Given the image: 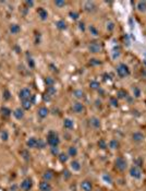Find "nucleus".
I'll return each mask as SVG.
<instances>
[{"instance_id": "obj_36", "label": "nucleus", "mask_w": 146, "mask_h": 191, "mask_svg": "<svg viewBox=\"0 0 146 191\" xmlns=\"http://www.w3.org/2000/svg\"><path fill=\"white\" fill-rule=\"evenodd\" d=\"M89 86H90V89H93V90H99L100 84H99V82H97V81H92L89 83Z\"/></svg>"}, {"instance_id": "obj_23", "label": "nucleus", "mask_w": 146, "mask_h": 191, "mask_svg": "<svg viewBox=\"0 0 146 191\" xmlns=\"http://www.w3.org/2000/svg\"><path fill=\"white\" fill-rule=\"evenodd\" d=\"M136 8L139 12H145L146 11V1H138L136 4Z\"/></svg>"}, {"instance_id": "obj_37", "label": "nucleus", "mask_w": 146, "mask_h": 191, "mask_svg": "<svg viewBox=\"0 0 146 191\" xmlns=\"http://www.w3.org/2000/svg\"><path fill=\"white\" fill-rule=\"evenodd\" d=\"M1 113H2V115H3L4 117H9V116L11 115V110H10L8 107H2V108H1Z\"/></svg>"}, {"instance_id": "obj_44", "label": "nucleus", "mask_w": 146, "mask_h": 191, "mask_svg": "<svg viewBox=\"0 0 146 191\" xmlns=\"http://www.w3.org/2000/svg\"><path fill=\"white\" fill-rule=\"evenodd\" d=\"M10 97H11L10 92H9L8 90H4V91H3V98H4L5 101H8V100H10Z\"/></svg>"}, {"instance_id": "obj_39", "label": "nucleus", "mask_w": 146, "mask_h": 191, "mask_svg": "<svg viewBox=\"0 0 146 191\" xmlns=\"http://www.w3.org/2000/svg\"><path fill=\"white\" fill-rule=\"evenodd\" d=\"M21 155L23 156V158L25 159V161H28V159H29V157H31V155H29V153H28L26 150H23V151H21Z\"/></svg>"}, {"instance_id": "obj_31", "label": "nucleus", "mask_w": 146, "mask_h": 191, "mask_svg": "<svg viewBox=\"0 0 146 191\" xmlns=\"http://www.w3.org/2000/svg\"><path fill=\"white\" fill-rule=\"evenodd\" d=\"M117 96H118V98H125V97H127V92L124 90H119L117 92Z\"/></svg>"}, {"instance_id": "obj_19", "label": "nucleus", "mask_w": 146, "mask_h": 191, "mask_svg": "<svg viewBox=\"0 0 146 191\" xmlns=\"http://www.w3.org/2000/svg\"><path fill=\"white\" fill-rule=\"evenodd\" d=\"M36 144H37V139L32 137L29 138L27 141H26V146L29 147V149H33V147H36Z\"/></svg>"}, {"instance_id": "obj_28", "label": "nucleus", "mask_w": 146, "mask_h": 191, "mask_svg": "<svg viewBox=\"0 0 146 191\" xmlns=\"http://www.w3.org/2000/svg\"><path fill=\"white\" fill-rule=\"evenodd\" d=\"M56 89L53 88V86H49V88H47V90H46V93H47V95L48 96H53V95H56Z\"/></svg>"}, {"instance_id": "obj_54", "label": "nucleus", "mask_w": 146, "mask_h": 191, "mask_svg": "<svg viewBox=\"0 0 146 191\" xmlns=\"http://www.w3.org/2000/svg\"><path fill=\"white\" fill-rule=\"evenodd\" d=\"M104 77H105V80H110V76H109V74H107V73H105V74H104Z\"/></svg>"}, {"instance_id": "obj_45", "label": "nucleus", "mask_w": 146, "mask_h": 191, "mask_svg": "<svg viewBox=\"0 0 146 191\" xmlns=\"http://www.w3.org/2000/svg\"><path fill=\"white\" fill-rule=\"evenodd\" d=\"M89 65L90 66H98V65H100V61L98 60V59H90V61H89Z\"/></svg>"}, {"instance_id": "obj_41", "label": "nucleus", "mask_w": 146, "mask_h": 191, "mask_svg": "<svg viewBox=\"0 0 146 191\" xmlns=\"http://www.w3.org/2000/svg\"><path fill=\"white\" fill-rule=\"evenodd\" d=\"M54 4H56V7H58V8H62L65 5V1H62V0H56V1H54Z\"/></svg>"}, {"instance_id": "obj_47", "label": "nucleus", "mask_w": 146, "mask_h": 191, "mask_svg": "<svg viewBox=\"0 0 146 191\" xmlns=\"http://www.w3.org/2000/svg\"><path fill=\"white\" fill-rule=\"evenodd\" d=\"M133 93H134L135 97H139V95H141V91H139L138 88H134L133 89Z\"/></svg>"}, {"instance_id": "obj_7", "label": "nucleus", "mask_w": 146, "mask_h": 191, "mask_svg": "<svg viewBox=\"0 0 146 191\" xmlns=\"http://www.w3.org/2000/svg\"><path fill=\"white\" fill-rule=\"evenodd\" d=\"M19 96H20V98L22 101H26V100H29V98L32 97V93H31V91H29V89L24 88L20 91Z\"/></svg>"}, {"instance_id": "obj_18", "label": "nucleus", "mask_w": 146, "mask_h": 191, "mask_svg": "<svg viewBox=\"0 0 146 191\" xmlns=\"http://www.w3.org/2000/svg\"><path fill=\"white\" fill-rule=\"evenodd\" d=\"M108 146L110 147L111 150H117V149H119V146H120V143H119V141H118V140H115V139H112V140H110V141H109V143H108Z\"/></svg>"}, {"instance_id": "obj_27", "label": "nucleus", "mask_w": 146, "mask_h": 191, "mask_svg": "<svg viewBox=\"0 0 146 191\" xmlns=\"http://www.w3.org/2000/svg\"><path fill=\"white\" fill-rule=\"evenodd\" d=\"M56 26H57L59 30H65V28H66V23H65L63 20H59V21L56 23Z\"/></svg>"}, {"instance_id": "obj_29", "label": "nucleus", "mask_w": 146, "mask_h": 191, "mask_svg": "<svg viewBox=\"0 0 146 191\" xmlns=\"http://www.w3.org/2000/svg\"><path fill=\"white\" fill-rule=\"evenodd\" d=\"M102 180H104L106 183H109V184H111L112 183V178H111V176L110 175H108V174H104L102 175Z\"/></svg>"}, {"instance_id": "obj_20", "label": "nucleus", "mask_w": 146, "mask_h": 191, "mask_svg": "<svg viewBox=\"0 0 146 191\" xmlns=\"http://www.w3.org/2000/svg\"><path fill=\"white\" fill-rule=\"evenodd\" d=\"M70 167L73 171H80L81 170V164L77 161H72L70 164Z\"/></svg>"}, {"instance_id": "obj_16", "label": "nucleus", "mask_w": 146, "mask_h": 191, "mask_svg": "<svg viewBox=\"0 0 146 191\" xmlns=\"http://www.w3.org/2000/svg\"><path fill=\"white\" fill-rule=\"evenodd\" d=\"M63 127L65 129H68V130H71V129H73V127H74V122H73V120H71L70 118H65L63 120Z\"/></svg>"}, {"instance_id": "obj_14", "label": "nucleus", "mask_w": 146, "mask_h": 191, "mask_svg": "<svg viewBox=\"0 0 146 191\" xmlns=\"http://www.w3.org/2000/svg\"><path fill=\"white\" fill-rule=\"evenodd\" d=\"M84 9L86 10L87 12H93V11L96 10V5L92 1H87V2L84 3Z\"/></svg>"}, {"instance_id": "obj_35", "label": "nucleus", "mask_w": 146, "mask_h": 191, "mask_svg": "<svg viewBox=\"0 0 146 191\" xmlns=\"http://www.w3.org/2000/svg\"><path fill=\"white\" fill-rule=\"evenodd\" d=\"M89 32H90V34L94 35V36H98V35H99L98 30H97L94 25H90V26H89Z\"/></svg>"}, {"instance_id": "obj_6", "label": "nucleus", "mask_w": 146, "mask_h": 191, "mask_svg": "<svg viewBox=\"0 0 146 191\" xmlns=\"http://www.w3.org/2000/svg\"><path fill=\"white\" fill-rule=\"evenodd\" d=\"M88 50L93 54H97L101 50V46L98 42H92L90 44L88 45Z\"/></svg>"}, {"instance_id": "obj_48", "label": "nucleus", "mask_w": 146, "mask_h": 191, "mask_svg": "<svg viewBox=\"0 0 146 191\" xmlns=\"http://www.w3.org/2000/svg\"><path fill=\"white\" fill-rule=\"evenodd\" d=\"M24 4H25L27 8H32L34 5V1H32V0H26V1L24 2Z\"/></svg>"}, {"instance_id": "obj_2", "label": "nucleus", "mask_w": 146, "mask_h": 191, "mask_svg": "<svg viewBox=\"0 0 146 191\" xmlns=\"http://www.w3.org/2000/svg\"><path fill=\"white\" fill-rule=\"evenodd\" d=\"M114 167H115V169L119 170V171H124L127 168L126 159L124 157H122V156L117 157V158H115V161H114Z\"/></svg>"}, {"instance_id": "obj_15", "label": "nucleus", "mask_w": 146, "mask_h": 191, "mask_svg": "<svg viewBox=\"0 0 146 191\" xmlns=\"http://www.w3.org/2000/svg\"><path fill=\"white\" fill-rule=\"evenodd\" d=\"M37 13H38V16L40 18V20H42V21L47 20V18H48V12H47L44 8H39V9L37 10Z\"/></svg>"}, {"instance_id": "obj_53", "label": "nucleus", "mask_w": 146, "mask_h": 191, "mask_svg": "<svg viewBox=\"0 0 146 191\" xmlns=\"http://www.w3.org/2000/svg\"><path fill=\"white\" fill-rule=\"evenodd\" d=\"M78 26H80V28H81L82 31H84V30H85V26H84V23H83V22H81L80 24H78Z\"/></svg>"}, {"instance_id": "obj_4", "label": "nucleus", "mask_w": 146, "mask_h": 191, "mask_svg": "<svg viewBox=\"0 0 146 191\" xmlns=\"http://www.w3.org/2000/svg\"><path fill=\"white\" fill-rule=\"evenodd\" d=\"M130 176L134 179H141L142 176H143V172H142V169L137 167V166L133 165L132 167L130 168Z\"/></svg>"}, {"instance_id": "obj_12", "label": "nucleus", "mask_w": 146, "mask_h": 191, "mask_svg": "<svg viewBox=\"0 0 146 191\" xmlns=\"http://www.w3.org/2000/svg\"><path fill=\"white\" fill-rule=\"evenodd\" d=\"M35 102V97L34 96H32L31 97V100H26V101H22V107H23V109H29L31 108V106H32V104Z\"/></svg>"}, {"instance_id": "obj_3", "label": "nucleus", "mask_w": 146, "mask_h": 191, "mask_svg": "<svg viewBox=\"0 0 146 191\" xmlns=\"http://www.w3.org/2000/svg\"><path fill=\"white\" fill-rule=\"evenodd\" d=\"M117 73L120 78H125L127 76H130V69L125 63H120L117 67Z\"/></svg>"}, {"instance_id": "obj_40", "label": "nucleus", "mask_w": 146, "mask_h": 191, "mask_svg": "<svg viewBox=\"0 0 146 191\" xmlns=\"http://www.w3.org/2000/svg\"><path fill=\"white\" fill-rule=\"evenodd\" d=\"M0 138H1L2 141H7V140L9 139V134H8V132L5 131V130H3L1 133H0Z\"/></svg>"}, {"instance_id": "obj_49", "label": "nucleus", "mask_w": 146, "mask_h": 191, "mask_svg": "<svg viewBox=\"0 0 146 191\" xmlns=\"http://www.w3.org/2000/svg\"><path fill=\"white\" fill-rule=\"evenodd\" d=\"M113 28H114V23L113 22L107 23V30L108 31H113Z\"/></svg>"}, {"instance_id": "obj_52", "label": "nucleus", "mask_w": 146, "mask_h": 191, "mask_svg": "<svg viewBox=\"0 0 146 191\" xmlns=\"http://www.w3.org/2000/svg\"><path fill=\"white\" fill-rule=\"evenodd\" d=\"M16 189H17V186H16V184H13V186H11V188H10L11 191H16Z\"/></svg>"}, {"instance_id": "obj_5", "label": "nucleus", "mask_w": 146, "mask_h": 191, "mask_svg": "<svg viewBox=\"0 0 146 191\" xmlns=\"http://www.w3.org/2000/svg\"><path fill=\"white\" fill-rule=\"evenodd\" d=\"M20 187L23 191H29L33 187V180L31 179V178H25V179L21 182Z\"/></svg>"}, {"instance_id": "obj_21", "label": "nucleus", "mask_w": 146, "mask_h": 191, "mask_svg": "<svg viewBox=\"0 0 146 191\" xmlns=\"http://www.w3.org/2000/svg\"><path fill=\"white\" fill-rule=\"evenodd\" d=\"M42 178H44L45 181H49L53 178V171L52 170H46L42 175Z\"/></svg>"}, {"instance_id": "obj_17", "label": "nucleus", "mask_w": 146, "mask_h": 191, "mask_svg": "<svg viewBox=\"0 0 146 191\" xmlns=\"http://www.w3.org/2000/svg\"><path fill=\"white\" fill-rule=\"evenodd\" d=\"M48 114H49V109H48L47 107H40L38 109V116L40 117V118H46V117L48 116Z\"/></svg>"}, {"instance_id": "obj_25", "label": "nucleus", "mask_w": 146, "mask_h": 191, "mask_svg": "<svg viewBox=\"0 0 146 191\" xmlns=\"http://www.w3.org/2000/svg\"><path fill=\"white\" fill-rule=\"evenodd\" d=\"M10 32L12 33V34H17L21 31V28H20V26L17 25V24H11L10 25Z\"/></svg>"}, {"instance_id": "obj_10", "label": "nucleus", "mask_w": 146, "mask_h": 191, "mask_svg": "<svg viewBox=\"0 0 146 191\" xmlns=\"http://www.w3.org/2000/svg\"><path fill=\"white\" fill-rule=\"evenodd\" d=\"M81 189L83 191H92L93 184L89 180H84V181L81 182Z\"/></svg>"}, {"instance_id": "obj_30", "label": "nucleus", "mask_w": 146, "mask_h": 191, "mask_svg": "<svg viewBox=\"0 0 146 191\" xmlns=\"http://www.w3.org/2000/svg\"><path fill=\"white\" fill-rule=\"evenodd\" d=\"M46 147V142L44 140H40V139H38L37 140V144H36V149H45Z\"/></svg>"}, {"instance_id": "obj_38", "label": "nucleus", "mask_w": 146, "mask_h": 191, "mask_svg": "<svg viewBox=\"0 0 146 191\" xmlns=\"http://www.w3.org/2000/svg\"><path fill=\"white\" fill-rule=\"evenodd\" d=\"M45 83L47 84L48 88H49V86H53V84H54V80H53L52 78H49V77H48V78L45 79Z\"/></svg>"}, {"instance_id": "obj_32", "label": "nucleus", "mask_w": 146, "mask_h": 191, "mask_svg": "<svg viewBox=\"0 0 146 191\" xmlns=\"http://www.w3.org/2000/svg\"><path fill=\"white\" fill-rule=\"evenodd\" d=\"M73 95H74V97H76V98H83L84 97V92L82 90H75L74 92H73Z\"/></svg>"}, {"instance_id": "obj_43", "label": "nucleus", "mask_w": 146, "mask_h": 191, "mask_svg": "<svg viewBox=\"0 0 146 191\" xmlns=\"http://www.w3.org/2000/svg\"><path fill=\"white\" fill-rule=\"evenodd\" d=\"M134 165H135V166H137V167H139V168H141L142 166H143V161H142V159L138 157V158H136L135 161H134Z\"/></svg>"}, {"instance_id": "obj_50", "label": "nucleus", "mask_w": 146, "mask_h": 191, "mask_svg": "<svg viewBox=\"0 0 146 191\" xmlns=\"http://www.w3.org/2000/svg\"><path fill=\"white\" fill-rule=\"evenodd\" d=\"M63 177H64V179H69V178L71 177L70 171H69V170H64V171H63Z\"/></svg>"}, {"instance_id": "obj_51", "label": "nucleus", "mask_w": 146, "mask_h": 191, "mask_svg": "<svg viewBox=\"0 0 146 191\" xmlns=\"http://www.w3.org/2000/svg\"><path fill=\"white\" fill-rule=\"evenodd\" d=\"M34 65H35V63H34L33 59H32V58H29V59H28V66L31 67V68H33V67H34Z\"/></svg>"}, {"instance_id": "obj_1", "label": "nucleus", "mask_w": 146, "mask_h": 191, "mask_svg": "<svg viewBox=\"0 0 146 191\" xmlns=\"http://www.w3.org/2000/svg\"><path fill=\"white\" fill-rule=\"evenodd\" d=\"M47 143L50 146H58L59 143H60L59 135L54 131H50L47 135Z\"/></svg>"}, {"instance_id": "obj_46", "label": "nucleus", "mask_w": 146, "mask_h": 191, "mask_svg": "<svg viewBox=\"0 0 146 191\" xmlns=\"http://www.w3.org/2000/svg\"><path fill=\"white\" fill-rule=\"evenodd\" d=\"M110 103L113 107H118V101H117V97H111L110 98Z\"/></svg>"}, {"instance_id": "obj_33", "label": "nucleus", "mask_w": 146, "mask_h": 191, "mask_svg": "<svg viewBox=\"0 0 146 191\" xmlns=\"http://www.w3.org/2000/svg\"><path fill=\"white\" fill-rule=\"evenodd\" d=\"M98 146H99V149H101V150H106L108 144H107V142H106L104 139H100L98 141Z\"/></svg>"}, {"instance_id": "obj_55", "label": "nucleus", "mask_w": 146, "mask_h": 191, "mask_svg": "<svg viewBox=\"0 0 146 191\" xmlns=\"http://www.w3.org/2000/svg\"><path fill=\"white\" fill-rule=\"evenodd\" d=\"M98 191H99V190H98Z\"/></svg>"}, {"instance_id": "obj_24", "label": "nucleus", "mask_w": 146, "mask_h": 191, "mask_svg": "<svg viewBox=\"0 0 146 191\" xmlns=\"http://www.w3.org/2000/svg\"><path fill=\"white\" fill-rule=\"evenodd\" d=\"M58 158H59V161L61 162L62 164H64V163L68 162L69 155H68V154H65V153H60L59 155H58Z\"/></svg>"}, {"instance_id": "obj_42", "label": "nucleus", "mask_w": 146, "mask_h": 191, "mask_svg": "<svg viewBox=\"0 0 146 191\" xmlns=\"http://www.w3.org/2000/svg\"><path fill=\"white\" fill-rule=\"evenodd\" d=\"M69 15H70L71 19H73V20H77V19H78V13H77V12L71 11L70 13H69Z\"/></svg>"}, {"instance_id": "obj_8", "label": "nucleus", "mask_w": 146, "mask_h": 191, "mask_svg": "<svg viewBox=\"0 0 146 191\" xmlns=\"http://www.w3.org/2000/svg\"><path fill=\"white\" fill-rule=\"evenodd\" d=\"M145 139V135L144 133H142L141 131H136L132 134V140L133 142H136V143H139V142H143Z\"/></svg>"}, {"instance_id": "obj_9", "label": "nucleus", "mask_w": 146, "mask_h": 191, "mask_svg": "<svg viewBox=\"0 0 146 191\" xmlns=\"http://www.w3.org/2000/svg\"><path fill=\"white\" fill-rule=\"evenodd\" d=\"M72 109H73V112H74V113H76V114H81V113H83V112H84L85 107H84V105H83L82 103L76 102V103L73 104Z\"/></svg>"}, {"instance_id": "obj_11", "label": "nucleus", "mask_w": 146, "mask_h": 191, "mask_svg": "<svg viewBox=\"0 0 146 191\" xmlns=\"http://www.w3.org/2000/svg\"><path fill=\"white\" fill-rule=\"evenodd\" d=\"M39 190L40 191H51L52 190V187H51V184L48 182V181H41L40 183H39Z\"/></svg>"}, {"instance_id": "obj_34", "label": "nucleus", "mask_w": 146, "mask_h": 191, "mask_svg": "<svg viewBox=\"0 0 146 191\" xmlns=\"http://www.w3.org/2000/svg\"><path fill=\"white\" fill-rule=\"evenodd\" d=\"M50 152H51V154L53 156H58L59 154H60V152H59V147L58 146H51L50 147Z\"/></svg>"}, {"instance_id": "obj_26", "label": "nucleus", "mask_w": 146, "mask_h": 191, "mask_svg": "<svg viewBox=\"0 0 146 191\" xmlns=\"http://www.w3.org/2000/svg\"><path fill=\"white\" fill-rule=\"evenodd\" d=\"M68 155L71 156V157H74L77 155V149L75 146H70L69 150H68Z\"/></svg>"}, {"instance_id": "obj_22", "label": "nucleus", "mask_w": 146, "mask_h": 191, "mask_svg": "<svg viewBox=\"0 0 146 191\" xmlns=\"http://www.w3.org/2000/svg\"><path fill=\"white\" fill-rule=\"evenodd\" d=\"M13 115H14V117H15L16 119L21 120L23 117H24V112H23V109H21V108H16L14 112H13Z\"/></svg>"}, {"instance_id": "obj_13", "label": "nucleus", "mask_w": 146, "mask_h": 191, "mask_svg": "<svg viewBox=\"0 0 146 191\" xmlns=\"http://www.w3.org/2000/svg\"><path fill=\"white\" fill-rule=\"evenodd\" d=\"M89 124L95 129L100 128V120H99V118H97V117H92V118L89 119Z\"/></svg>"}]
</instances>
